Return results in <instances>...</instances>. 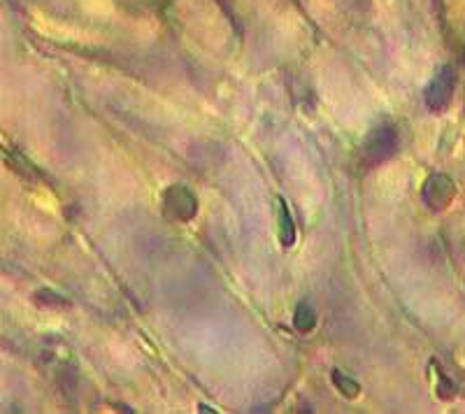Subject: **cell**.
I'll use <instances>...</instances> for the list:
<instances>
[{
	"instance_id": "6da1fadb",
	"label": "cell",
	"mask_w": 465,
	"mask_h": 414,
	"mask_svg": "<svg viewBox=\"0 0 465 414\" xmlns=\"http://www.w3.org/2000/svg\"><path fill=\"white\" fill-rule=\"evenodd\" d=\"M163 207L175 221H191L198 215V198L184 184H175L163 193Z\"/></svg>"
},
{
	"instance_id": "7a4b0ae2",
	"label": "cell",
	"mask_w": 465,
	"mask_h": 414,
	"mask_svg": "<svg viewBox=\"0 0 465 414\" xmlns=\"http://www.w3.org/2000/svg\"><path fill=\"white\" fill-rule=\"evenodd\" d=\"M396 149V133L382 126V129H375L365 140V156L370 158L372 163H379L384 158H389Z\"/></svg>"
},
{
	"instance_id": "3957f363",
	"label": "cell",
	"mask_w": 465,
	"mask_h": 414,
	"mask_svg": "<svg viewBox=\"0 0 465 414\" xmlns=\"http://www.w3.org/2000/svg\"><path fill=\"white\" fill-rule=\"evenodd\" d=\"M277 212H279V237H281V245L291 247L296 242V230H293V217L286 207L284 198H277Z\"/></svg>"
},
{
	"instance_id": "277c9868",
	"label": "cell",
	"mask_w": 465,
	"mask_h": 414,
	"mask_svg": "<svg viewBox=\"0 0 465 414\" xmlns=\"http://www.w3.org/2000/svg\"><path fill=\"white\" fill-rule=\"evenodd\" d=\"M293 326H296L301 333H310L312 328L316 326V314H314V307H312L307 301H303L301 305L296 307V314H293Z\"/></svg>"
},
{
	"instance_id": "5b68a950",
	"label": "cell",
	"mask_w": 465,
	"mask_h": 414,
	"mask_svg": "<svg viewBox=\"0 0 465 414\" xmlns=\"http://www.w3.org/2000/svg\"><path fill=\"white\" fill-rule=\"evenodd\" d=\"M330 380H333L335 389H338L345 398H356L360 391L358 382H354L352 377H347L345 373H340V370H333V373H330Z\"/></svg>"
}]
</instances>
